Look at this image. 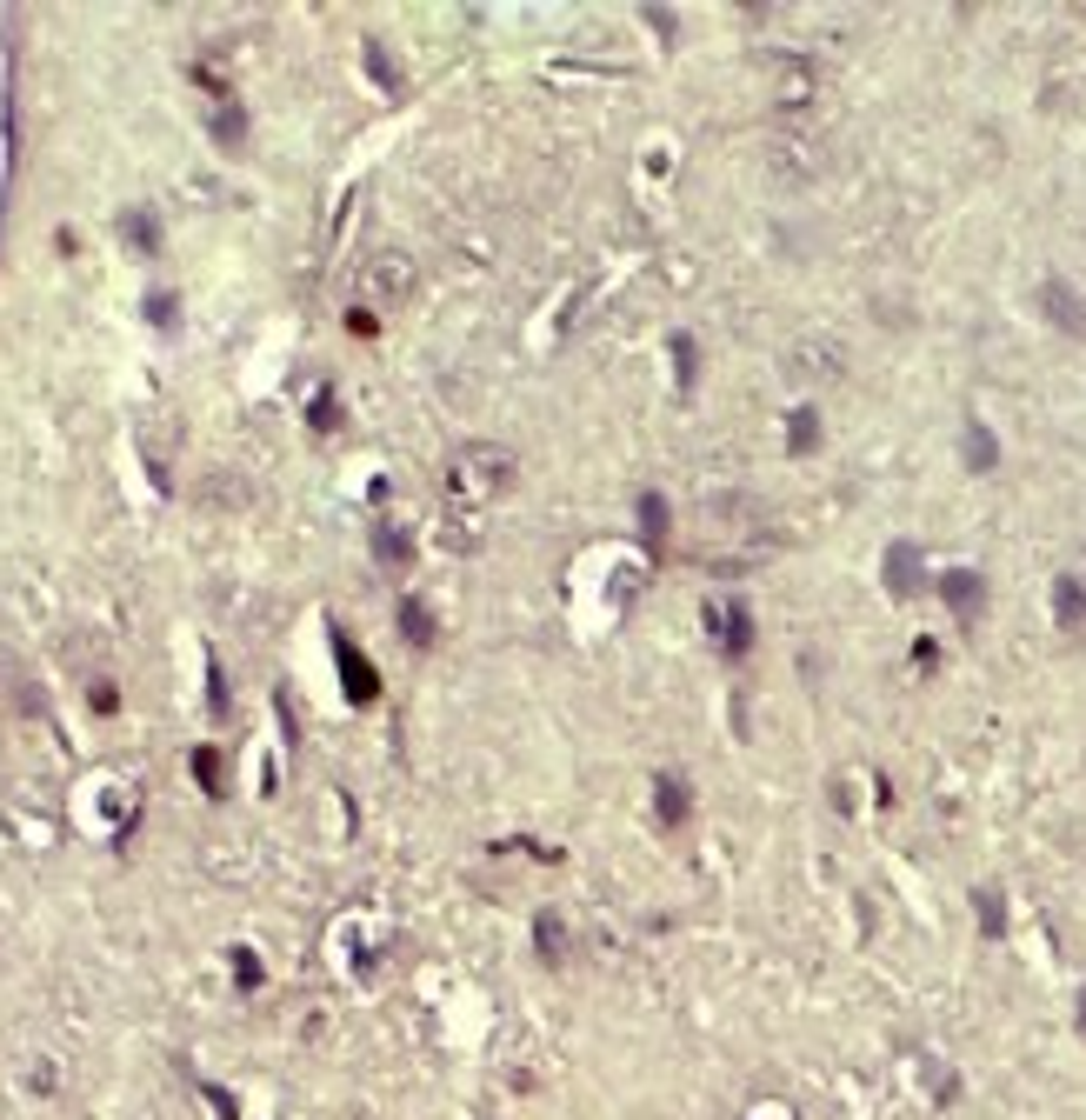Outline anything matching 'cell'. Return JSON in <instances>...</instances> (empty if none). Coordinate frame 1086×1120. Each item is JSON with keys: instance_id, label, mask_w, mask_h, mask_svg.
<instances>
[{"instance_id": "15", "label": "cell", "mask_w": 1086, "mask_h": 1120, "mask_svg": "<svg viewBox=\"0 0 1086 1120\" xmlns=\"http://www.w3.org/2000/svg\"><path fill=\"white\" fill-rule=\"evenodd\" d=\"M1054 621L1067 634L1086 628V581H1080V574H1060V581H1054Z\"/></svg>"}, {"instance_id": "29", "label": "cell", "mask_w": 1086, "mask_h": 1120, "mask_svg": "<svg viewBox=\"0 0 1086 1120\" xmlns=\"http://www.w3.org/2000/svg\"><path fill=\"white\" fill-rule=\"evenodd\" d=\"M533 927H540V954H547V960H554V954H560V920H554V914H540Z\"/></svg>"}, {"instance_id": "4", "label": "cell", "mask_w": 1086, "mask_h": 1120, "mask_svg": "<svg viewBox=\"0 0 1086 1120\" xmlns=\"http://www.w3.org/2000/svg\"><path fill=\"white\" fill-rule=\"evenodd\" d=\"M413 287H420V267H413L407 247H374V254L361 260V274H354L361 307H401Z\"/></svg>"}, {"instance_id": "23", "label": "cell", "mask_w": 1086, "mask_h": 1120, "mask_svg": "<svg viewBox=\"0 0 1086 1120\" xmlns=\"http://www.w3.org/2000/svg\"><path fill=\"white\" fill-rule=\"evenodd\" d=\"M361 54H367V73H374V87H386V94H394V87H401V67L386 60V48H380V41H367Z\"/></svg>"}, {"instance_id": "6", "label": "cell", "mask_w": 1086, "mask_h": 1120, "mask_svg": "<svg viewBox=\"0 0 1086 1120\" xmlns=\"http://www.w3.org/2000/svg\"><path fill=\"white\" fill-rule=\"evenodd\" d=\"M766 94H773L780 113H800V107H813V94H820V67H813L806 54H780L766 67Z\"/></svg>"}, {"instance_id": "27", "label": "cell", "mask_w": 1086, "mask_h": 1120, "mask_svg": "<svg viewBox=\"0 0 1086 1120\" xmlns=\"http://www.w3.org/2000/svg\"><path fill=\"white\" fill-rule=\"evenodd\" d=\"M193 774H201L207 794H227V781H220V754H214V747H193Z\"/></svg>"}, {"instance_id": "12", "label": "cell", "mask_w": 1086, "mask_h": 1120, "mask_svg": "<svg viewBox=\"0 0 1086 1120\" xmlns=\"http://www.w3.org/2000/svg\"><path fill=\"white\" fill-rule=\"evenodd\" d=\"M334 653H340V680H347V693H354V701H374V693H380L374 661H367V653H361L354 640H334Z\"/></svg>"}, {"instance_id": "22", "label": "cell", "mask_w": 1086, "mask_h": 1120, "mask_svg": "<svg viewBox=\"0 0 1086 1120\" xmlns=\"http://www.w3.org/2000/svg\"><path fill=\"white\" fill-rule=\"evenodd\" d=\"M207 127H214V140H220V147H241V140H247V107H241V100L214 107V121H207Z\"/></svg>"}, {"instance_id": "30", "label": "cell", "mask_w": 1086, "mask_h": 1120, "mask_svg": "<svg viewBox=\"0 0 1086 1120\" xmlns=\"http://www.w3.org/2000/svg\"><path fill=\"white\" fill-rule=\"evenodd\" d=\"M14 687H21V667H14V653H8V647H0V701H8V693H14Z\"/></svg>"}, {"instance_id": "2", "label": "cell", "mask_w": 1086, "mask_h": 1120, "mask_svg": "<svg viewBox=\"0 0 1086 1120\" xmlns=\"http://www.w3.org/2000/svg\"><path fill=\"white\" fill-rule=\"evenodd\" d=\"M693 527H701L707 548H727V554H754L773 540V521L754 494H714L701 514H693Z\"/></svg>"}, {"instance_id": "10", "label": "cell", "mask_w": 1086, "mask_h": 1120, "mask_svg": "<svg viewBox=\"0 0 1086 1120\" xmlns=\"http://www.w3.org/2000/svg\"><path fill=\"white\" fill-rule=\"evenodd\" d=\"M653 821L661 827H693V781L680 774V767H661V774H653Z\"/></svg>"}, {"instance_id": "21", "label": "cell", "mask_w": 1086, "mask_h": 1120, "mask_svg": "<svg viewBox=\"0 0 1086 1120\" xmlns=\"http://www.w3.org/2000/svg\"><path fill=\"white\" fill-rule=\"evenodd\" d=\"M974 914H980V934H987V941L1006 934V901H1000V887H974Z\"/></svg>"}, {"instance_id": "25", "label": "cell", "mask_w": 1086, "mask_h": 1120, "mask_svg": "<svg viewBox=\"0 0 1086 1120\" xmlns=\"http://www.w3.org/2000/svg\"><path fill=\"white\" fill-rule=\"evenodd\" d=\"M147 321H153V327H174V321H180L174 287H153V294H147Z\"/></svg>"}, {"instance_id": "3", "label": "cell", "mask_w": 1086, "mask_h": 1120, "mask_svg": "<svg viewBox=\"0 0 1086 1120\" xmlns=\"http://www.w3.org/2000/svg\"><path fill=\"white\" fill-rule=\"evenodd\" d=\"M827 161H833V140H827V127H780V134L766 140V167L780 174L787 187L820 180V174H827Z\"/></svg>"}, {"instance_id": "24", "label": "cell", "mask_w": 1086, "mask_h": 1120, "mask_svg": "<svg viewBox=\"0 0 1086 1120\" xmlns=\"http://www.w3.org/2000/svg\"><path fill=\"white\" fill-rule=\"evenodd\" d=\"M674 374H680V394H693V380H701V354H693L687 334L674 340Z\"/></svg>"}, {"instance_id": "28", "label": "cell", "mask_w": 1086, "mask_h": 1120, "mask_svg": "<svg viewBox=\"0 0 1086 1120\" xmlns=\"http://www.w3.org/2000/svg\"><path fill=\"white\" fill-rule=\"evenodd\" d=\"M87 701H94V714H113V707H121V687H113V680H94Z\"/></svg>"}, {"instance_id": "19", "label": "cell", "mask_w": 1086, "mask_h": 1120, "mask_svg": "<svg viewBox=\"0 0 1086 1120\" xmlns=\"http://www.w3.org/2000/svg\"><path fill=\"white\" fill-rule=\"evenodd\" d=\"M667 521H674L667 494H653V487H647V494H640V534H647V548H653V554L667 548Z\"/></svg>"}, {"instance_id": "17", "label": "cell", "mask_w": 1086, "mask_h": 1120, "mask_svg": "<svg viewBox=\"0 0 1086 1120\" xmlns=\"http://www.w3.org/2000/svg\"><path fill=\"white\" fill-rule=\"evenodd\" d=\"M960 447H966V468H974V474H993V468H1000V441H993L987 420H966Z\"/></svg>"}, {"instance_id": "11", "label": "cell", "mask_w": 1086, "mask_h": 1120, "mask_svg": "<svg viewBox=\"0 0 1086 1120\" xmlns=\"http://www.w3.org/2000/svg\"><path fill=\"white\" fill-rule=\"evenodd\" d=\"M193 500H201L207 514H234V508H247V481L227 474V468H214V474L193 481Z\"/></svg>"}, {"instance_id": "5", "label": "cell", "mask_w": 1086, "mask_h": 1120, "mask_svg": "<svg viewBox=\"0 0 1086 1120\" xmlns=\"http://www.w3.org/2000/svg\"><path fill=\"white\" fill-rule=\"evenodd\" d=\"M846 367H853V354L840 334H800L787 347V374L800 388H833V380H846Z\"/></svg>"}, {"instance_id": "18", "label": "cell", "mask_w": 1086, "mask_h": 1120, "mask_svg": "<svg viewBox=\"0 0 1086 1120\" xmlns=\"http://www.w3.org/2000/svg\"><path fill=\"white\" fill-rule=\"evenodd\" d=\"M374 561H380L386 574H401V567L413 561V540H407L394 521H374Z\"/></svg>"}, {"instance_id": "26", "label": "cell", "mask_w": 1086, "mask_h": 1120, "mask_svg": "<svg viewBox=\"0 0 1086 1120\" xmlns=\"http://www.w3.org/2000/svg\"><path fill=\"white\" fill-rule=\"evenodd\" d=\"M307 428H314V434H334V428H340V401H334V394H314V407H307Z\"/></svg>"}, {"instance_id": "1", "label": "cell", "mask_w": 1086, "mask_h": 1120, "mask_svg": "<svg viewBox=\"0 0 1086 1120\" xmlns=\"http://www.w3.org/2000/svg\"><path fill=\"white\" fill-rule=\"evenodd\" d=\"M514 487V447H500V441H460L447 454V474H440V494H447V508H493L500 494Z\"/></svg>"}, {"instance_id": "14", "label": "cell", "mask_w": 1086, "mask_h": 1120, "mask_svg": "<svg viewBox=\"0 0 1086 1120\" xmlns=\"http://www.w3.org/2000/svg\"><path fill=\"white\" fill-rule=\"evenodd\" d=\"M886 588H894V594H920V588H926L920 548H907V540H894V548H886Z\"/></svg>"}, {"instance_id": "9", "label": "cell", "mask_w": 1086, "mask_h": 1120, "mask_svg": "<svg viewBox=\"0 0 1086 1120\" xmlns=\"http://www.w3.org/2000/svg\"><path fill=\"white\" fill-rule=\"evenodd\" d=\"M934 594L960 613L966 628H974L980 613H987V574L980 567H947V574H934Z\"/></svg>"}, {"instance_id": "13", "label": "cell", "mask_w": 1086, "mask_h": 1120, "mask_svg": "<svg viewBox=\"0 0 1086 1120\" xmlns=\"http://www.w3.org/2000/svg\"><path fill=\"white\" fill-rule=\"evenodd\" d=\"M820 434H827V428H820V407H813V401L787 407V454H793V460L820 454Z\"/></svg>"}, {"instance_id": "7", "label": "cell", "mask_w": 1086, "mask_h": 1120, "mask_svg": "<svg viewBox=\"0 0 1086 1120\" xmlns=\"http://www.w3.org/2000/svg\"><path fill=\"white\" fill-rule=\"evenodd\" d=\"M707 634H714V647L727 653V661H747V653H754V613H747V601H707Z\"/></svg>"}, {"instance_id": "8", "label": "cell", "mask_w": 1086, "mask_h": 1120, "mask_svg": "<svg viewBox=\"0 0 1086 1120\" xmlns=\"http://www.w3.org/2000/svg\"><path fill=\"white\" fill-rule=\"evenodd\" d=\"M1040 314H1046V327H1060L1067 340H1086V300H1080L1073 281L1046 274V281H1040Z\"/></svg>"}, {"instance_id": "16", "label": "cell", "mask_w": 1086, "mask_h": 1120, "mask_svg": "<svg viewBox=\"0 0 1086 1120\" xmlns=\"http://www.w3.org/2000/svg\"><path fill=\"white\" fill-rule=\"evenodd\" d=\"M121 241L134 254H161V214H153V207H127L121 214Z\"/></svg>"}, {"instance_id": "31", "label": "cell", "mask_w": 1086, "mask_h": 1120, "mask_svg": "<svg viewBox=\"0 0 1086 1120\" xmlns=\"http://www.w3.org/2000/svg\"><path fill=\"white\" fill-rule=\"evenodd\" d=\"M1080 1027H1086V994H1080Z\"/></svg>"}, {"instance_id": "20", "label": "cell", "mask_w": 1086, "mask_h": 1120, "mask_svg": "<svg viewBox=\"0 0 1086 1120\" xmlns=\"http://www.w3.org/2000/svg\"><path fill=\"white\" fill-rule=\"evenodd\" d=\"M401 634H407L413 647H434V640H440L434 607H426V601H401Z\"/></svg>"}]
</instances>
